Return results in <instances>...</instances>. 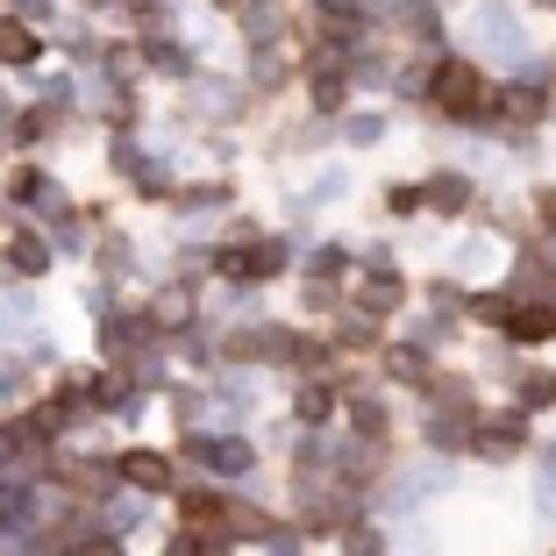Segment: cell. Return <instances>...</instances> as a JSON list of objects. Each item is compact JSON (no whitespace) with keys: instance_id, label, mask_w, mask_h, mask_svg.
I'll return each mask as SVG.
<instances>
[{"instance_id":"1","label":"cell","mask_w":556,"mask_h":556,"mask_svg":"<svg viewBox=\"0 0 556 556\" xmlns=\"http://www.w3.org/2000/svg\"><path fill=\"white\" fill-rule=\"evenodd\" d=\"M428 93H435V108H442V115H457V122H485L492 108H500V93L485 86V72H478V65H464V58L435 65Z\"/></svg>"},{"instance_id":"10","label":"cell","mask_w":556,"mask_h":556,"mask_svg":"<svg viewBox=\"0 0 556 556\" xmlns=\"http://www.w3.org/2000/svg\"><path fill=\"white\" fill-rule=\"evenodd\" d=\"M350 556H378V535H371V528H357V535H350Z\"/></svg>"},{"instance_id":"4","label":"cell","mask_w":556,"mask_h":556,"mask_svg":"<svg viewBox=\"0 0 556 556\" xmlns=\"http://www.w3.org/2000/svg\"><path fill=\"white\" fill-rule=\"evenodd\" d=\"M122 471H129L136 485H150V492L172 485V464H164V457H122Z\"/></svg>"},{"instance_id":"5","label":"cell","mask_w":556,"mask_h":556,"mask_svg":"<svg viewBox=\"0 0 556 556\" xmlns=\"http://www.w3.org/2000/svg\"><path fill=\"white\" fill-rule=\"evenodd\" d=\"M478 450H485V457H514V450H521V421H492L485 435H478Z\"/></svg>"},{"instance_id":"9","label":"cell","mask_w":556,"mask_h":556,"mask_svg":"<svg viewBox=\"0 0 556 556\" xmlns=\"http://www.w3.org/2000/svg\"><path fill=\"white\" fill-rule=\"evenodd\" d=\"M535 214H542V229H556V186H542V193H535Z\"/></svg>"},{"instance_id":"8","label":"cell","mask_w":556,"mask_h":556,"mask_svg":"<svg viewBox=\"0 0 556 556\" xmlns=\"http://www.w3.org/2000/svg\"><path fill=\"white\" fill-rule=\"evenodd\" d=\"M428 200H435V214H464L471 186H464V179H435V186H428Z\"/></svg>"},{"instance_id":"2","label":"cell","mask_w":556,"mask_h":556,"mask_svg":"<svg viewBox=\"0 0 556 556\" xmlns=\"http://www.w3.org/2000/svg\"><path fill=\"white\" fill-rule=\"evenodd\" d=\"M492 115H507V122H542V115H549V100H542L535 86H507V93H500V108H492Z\"/></svg>"},{"instance_id":"11","label":"cell","mask_w":556,"mask_h":556,"mask_svg":"<svg viewBox=\"0 0 556 556\" xmlns=\"http://www.w3.org/2000/svg\"><path fill=\"white\" fill-rule=\"evenodd\" d=\"M172 556H200V542H179V549H172Z\"/></svg>"},{"instance_id":"7","label":"cell","mask_w":556,"mask_h":556,"mask_svg":"<svg viewBox=\"0 0 556 556\" xmlns=\"http://www.w3.org/2000/svg\"><path fill=\"white\" fill-rule=\"evenodd\" d=\"M400 293H407V286H400L393 271H378V278H364V307H400Z\"/></svg>"},{"instance_id":"6","label":"cell","mask_w":556,"mask_h":556,"mask_svg":"<svg viewBox=\"0 0 556 556\" xmlns=\"http://www.w3.org/2000/svg\"><path fill=\"white\" fill-rule=\"evenodd\" d=\"M186 521H200V528H222V521H229V507H222L214 492H186Z\"/></svg>"},{"instance_id":"3","label":"cell","mask_w":556,"mask_h":556,"mask_svg":"<svg viewBox=\"0 0 556 556\" xmlns=\"http://www.w3.org/2000/svg\"><path fill=\"white\" fill-rule=\"evenodd\" d=\"M36 50H43V43H36L22 22H0V58H8V65H29Z\"/></svg>"}]
</instances>
